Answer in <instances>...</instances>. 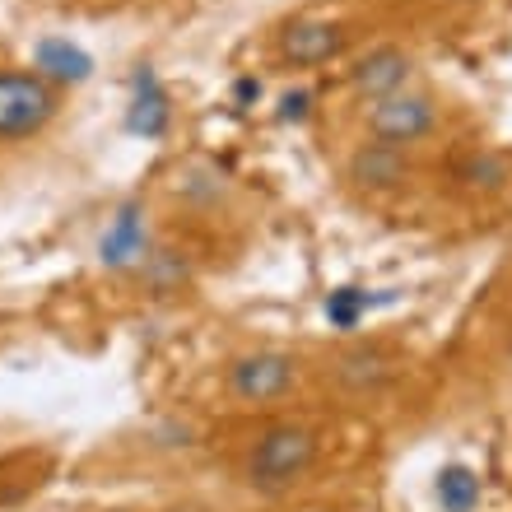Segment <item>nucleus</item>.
Returning a JSON list of instances; mask_svg holds the SVG:
<instances>
[{"label":"nucleus","mask_w":512,"mask_h":512,"mask_svg":"<svg viewBox=\"0 0 512 512\" xmlns=\"http://www.w3.org/2000/svg\"><path fill=\"white\" fill-rule=\"evenodd\" d=\"M331 317H336L340 326H354V317H359V298H354V289H345V294L336 298V308H331Z\"/></svg>","instance_id":"nucleus-11"},{"label":"nucleus","mask_w":512,"mask_h":512,"mask_svg":"<svg viewBox=\"0 0 512 512\" xmlns=\"http://www.w3.org/2000/svg\"><path fill=\"white\" fill-rule=\"evenodd\" d=\"M443 5H452V10H466V5H480V0H443Z\"/></svg>","instance_id":"nucleus-12"},{"label":"nucleus","mask_w":512,"mask_h":512,"mask_svg":"<svg viewBox=\"0 0 512 512\" xmlns=\"http://www.w3.org/2000/svg\"><path fill=\"white\" fill-rule=\"evenodd\" d=\"M345 177L359 191H401L415 177V154L405 145H387V140L364 135L345 159Z\"/></svg>","instance_id":"nucleus-8"},{"label":"nucleus","mask_w":512,"mask_h":512,"mask_svg":"<svg viewBox=\"0 0 512 512\" xmlns=\"http://www.w3.org/2000/svg\"><path fill=\"white\" fill-rule=\"evenodd\" d=\"M401 364H396V354H387L382 345H345V350L326 364V378L340 396H354V401H368V396H378L396 382Z\"/></svg>","instance_id":"nucleus-7"},{"label":"nucleus","mask_w":512,"mask_h":512,"mask_svg":"<svg viewBox=\"0 0 512 512\" xmlns=\"http://www.w3.org/2000/svg\"><path fill=\"white\" fill-rule=\"evenodd\" d=\"M326 433L308 419H275L266 429L247 438L243 457H238V480L252 494H289L298 480H308L312 466L322 461Z\"/></svg>","instance_id":"nucleus-1"},{"label":"nucleus","mask_w":512,"mask_h":512,"mask_svg":"<svg viewBox=\"0 0 512 512\" xmlns=\"http://www.w3.org/2000/svg\"><path fill=\"white\" fill-rule=\"evenodd\" d=\"M66 84L28 61H0V149L38 145L66 117Z\"/></svg>","instance_id":"nucleus-2"},{"label":"nucleus","mask_w":512,"mask_h":512,"mask_svg":"<svg viewBox=\"0 0 512 512\" xmlns=\"http://www.w3.org/2000/svg\"><path fill=\"white\" fill-rule=\"evenodd\" d=\"M298 387H303V359L294 350H280V345H256V350L233 354L224 368L229 401L252 405V410L289 401Z\"/></svg>","instance_id":"nucleus-3"},{"label":"nucleus","mask_w":512,"mask_h":512,"mask_svg":"<svg viewBox=\"0 0 512 512\" xmlns=\"http://www.w3.org/2000/svg\"><path fill=\"white\" fill-rule=\"evenodd\" d=\"M415 52H405L401 42H378L364 56H354L345 70V84L359 103H378V98L396 94L405 84H415Z\"/></svg>","instance_id":"nucleus-6"},{"label":"nucleus","mask_w":512,"mask_h":512,"mask_svg":"<svg viewBox=\"0 0 512 512\" xmlns=\"http://www.w3.org/2000/svg\"><path fill=\"white\" fill-rule=\"evenodd\" d=\"M350 28L340 19H326V14H298L275 33V56H280L289 70H317L331 66V61H345L350 52Z\"/></svg>","instance_id":"nucleus-5"},{"label":"nucleus","mask_w":512,"mask_h":512,"mask_svg":"<svg viewBox=\"0 0 512 512\" xmlns=\"http://www.w3.org/2000/svg\"><path fill=\"white\" fill-rule=\"evenodd\" d=\"M438 503L443 512H471L480 503V475L466 466H443L438 475Z\"/></svg>","instance_id":"nucleus-10"},{"label":"nucleus","mask_w":512,"mask_h":512,"mask_svg":"<svg viewBox=\"0 0 512 512\" xmlns=\"http://www.w3.org/2000/svg\"><path fill=\"white\" fill-rule=\"evenodd\" d=\"M312 512H331V508H312Z\"/></svg>","instance_id":"nucleus-13"},{"label":"nucleus","mask_w":512,"mask_h":512,"mask_svg":"<svg viewBox=\"0 0 512 512\" xmlns=\"http://www.w3.org/2000/svg\"><path fill=\"white\" fill-rule=\"evenodd\" d=\"M508 182H512L508 154H499V149H489V145L466 149L452 163V187L466 191V196H499Z\"/></svg>","instance_id":"nucleus-9"},{"label":"nucleus","mask_w":512,"mask_h":512,"mask_svg":"<svg viewBox=\"0 0 512 512\" xmlns=\"http://www.w3.org/2000/svg\"><path fill=\"white\" fill-rule=\"evenodd\" d=\"M438 126H443V103H438V94L424 89V84H405V89L378 98V103H364V135L387 140V145L415 149V145H424Z\"/></svg>","instance_id":"nucleus-4"}]
</instances>
